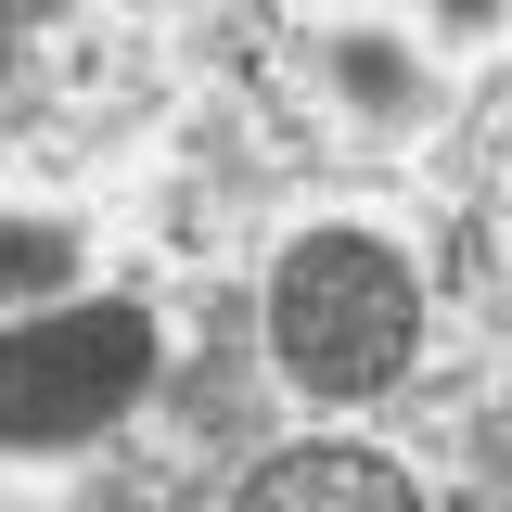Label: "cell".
I'll return each mask as SVG.
<instances>
[{"label": "cell", "mask_w": 512, "mask_h": 512, "mask_svg": "<svg viewBox=\"0 0 512 512\" xmlns=\"http://www.w3.org/2000/svg\"><path fill=\"white\" fill-rule=\"evenodd\" d=\"M269 359L320 410L397 397L410 359H423V282H410V256L372 244V231H295L269 256Z\"/></svg>", "instance_id": "obj_1"}, {"label": "cell", "mask_w": 512, "mask_h": 512, "mask_svg": "<svg viewBox=\"0 0 512 512\" xmlns=\"http://www.w3.org/2000/svg\"><path fill=\"white\" fill-rule=\"evenodd\" d=\"M154 384V308L141 295H90V308L0 320V448L52 461V448L116 436Z\"/></svg>", "instance_id": "obj_2"}, {"label": "cell", "mask_w": 512, "mask_h": 512, "mask_svg": "<svg viewBox=\"0 0 512 512\" xmlns=\"http://www.w3.org/2000/svg\"><path fill=\"white\" fill-rule=\"evenodd\" d=\"M231 512H436L384 448H269Z\"/></svg>", "instance_id": "obj_3"}, {"label": "cell", "mask_w": 512, "mask_h": 512, "mask_svg": "<svg viewBox=\"0 0 512 512\" xmlns=\"http://www.w3.org/2000/svg\"><path fill=\"white\" fill-rule=\"evenodd\" d=\"M77 282V231L64 218H0V295H64Z\"/></svg>", "instance_id": "obj_4"}, {"label": "cell", "mask_w": 512, "mask_h": 512, "mask_svg": "<svg viewBox=\"0 0 512 512\" xmlns=\"http://www.w3.org/2000/svg\"><path fill=\"white\" fill-rule=\"evenodd\" d=\"M333 77H346V90H359L372 116H397V90H410V77H397V52H384V39H333Z\"/></svg>", "instance_id": "obj_5"}, {"label": "cell", "mask_w": 512, "mask_h": 512, "mask_svg": "<svg viewBox=\"0 0 512 512\" xmlns=\"http://www.w3.org/2000/svg\"><path fill=\"white\" fill-rule=\"evenodd\" d=\"M0 52H13V26H0Z\"/></svg>", "instance_id": "obj_6"}]
</instances>
